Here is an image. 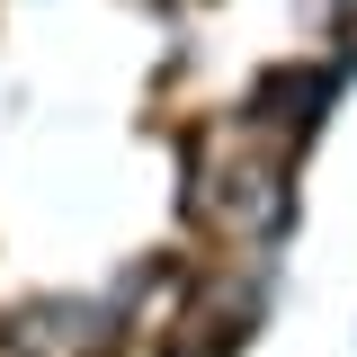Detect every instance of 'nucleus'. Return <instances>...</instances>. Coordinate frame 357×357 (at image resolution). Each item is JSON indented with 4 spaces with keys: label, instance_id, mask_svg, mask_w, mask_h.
<instances>
[{
    "label": "nucleus",
    "instance_id": "nucleus-1",
    "mask_svg": "<svg viewBox=\"0 0 357 357\" xmlns=\"http://www.w3.org/2000/svg\"><path fill=\"white\" fill-rule=\"evenodd\" d=\"M197 215L215 223V232H232V241L268 232V223L286 215V161L259 152L250 126H241L232 143H215V152L197 161Z\"/></svg>",
    "mask_w": 357,
    "mask_h": 357
},
{
    "label": "nucleus",
    "instance_id": "nucleus-2",
    "mask_svg": "<svg viewBox=\"0 0 357 357\" xmlns=\"http://www.w3.org/2000/svg\"><path fill=\"white\" fill-rule=\"evenodd\" d=\"M9 340L27 357H98L107 349V304H27V312H9Z\"/></svg>",
    "mask_w": 357,
    "mask_h": 357
}]
</instances>
